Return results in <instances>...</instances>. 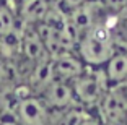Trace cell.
I'll return each instance as SVG.
<instances>
[{"label":"cell","instance_id":"cell-11","mask_svg":"<svg viewBox=\"0 0 127 125\" xmlns=\"http://www.w3.org/2000/svg\"><path fill=\"white\" fill-rule=\"evenodd\" d=\"M106 10L108 11H112L114 15L116 13H121L127 8V0H103Z\"/></svg>","mask_w":127,"mask_h":125},{"label":"cell","instance_id":"cell-5","mask_svg":"<svg viewBox=\"0 0 127 125\" xmlns=\"http://www.w3.org/2000/svg\"><path fill=\"white\" fill-rule=\"evenodd\" d=\"M83 70H85V67H83L82 59H77L70 52H64V54H60L54 60V75H56V80L70 83Z\"/></svg>","mask_w":127,"mask_h":125},{"label":"cell","instance_id":"cell-7","mask_svg":"<svg viewBox=\"0 0 127 125\" xmlns=\"http://www.w3.org/2000/svg\"><path fill=\"white\" fill-rule=\"evenodd\" d=\"M51 10V3L47 0H21V13L23 20L28 23H42Z\"/></svg>","mask_w":127,"mask_h":125},{"label":"cell","instance_id":"cell-13","mask_svg":"<svg viewBox=\"0 0 127 125\" xmlns=\"http://www.w3.org/2000/svg\"><path fill=\"white\" fill-rule=\"evenodd\" d=\"M82 125H106L104 122L101 120V119H93V117H88Z\"/></svg>","mask_w":127,"mask_h":125},{"label":"cell","instance_id":"cell-12","mask_svg":"<svg viewBox=\"0 0 127 125\" xmlns=\"http://www.w3.org/2000/svg\"><path fill=\"white\" fill-rule=\"evenodd\" d=\"M59 2H62V5L68 10V13H70L72 10H75V8L82 7L83 3H86L88 0H59Z\"/></svg>","mask_w":127,"mask_h":125},{"label":"cell","instance_id":"cell-18","mask_svg":"<svg viewBox=\"0 0 127 125\" xmlns=\"http://www.w3.org/2000/svg\"><path fill=\"white\" fill-rule=\"evenodd\" d=\"M47 2H59V0H47Z\"/></svg>","mask_w":127,"mask_h":125},{"label":"cell","instance_id":"cell-10","mask_svg":"<svg viewBox=\"0 0 127 125\" xmlns=\"http://www.w3.org/2000/svg\"><path fill=\"white\" fill-rule=\"evenodd\" d=\"M86 119H88V115H86L82 109L70 107V109L64 110L62 117H60V120H59V125H82Z\"/></svg>","mask_w":127,"mask_h":125},{"label":"cell","instance_id":"cell-14","mask_svg":"<svg viewBox=\"0 0 127 125\" xmlns=\"http://www.w3.org/2000/svg\"><path fill=\"white\" fill-rule=\"evenodd\" d=\"M0 125H18V124H16L15 120H2Z\"/></svg>","mask_w":127,"mask_h":125},{"label":"cell","instance_id":"cell-15","mask_svg":"<svg viewBox=\"0 0 127 125\" xmlns=\"http://www.w3.org/2000/svg\"><path fill=\"white\" fill-rule=\"evenodd\" d=\"M119 86H121V89H122L124 96H126V99H127V83H124V85H119Z\"/></svg>","mask_w":127,"mask_h":125},{"label":"cell","instance_id":"cell-2","mask_svg":"<svg viewBox=\"0 0 127 125\" xmlns=\"http://www.w3.org/2000/svg\"><path fill=\"white\" fill-rule=\"evenodd\" d=\"M75 99L83 106H99L109 85L106 81L103 67L101 68H85L73 81H70Z\"/></svg>","mask_w":127,"mask_h":125},{"label":"cell","instance_id":"cell-4","mask_svg":"<svg viewBox=\"0 0 127 125\" xmlns=\"http://www.w3.org/2000/svg\"><path fill=\"white\" fill-rule=\"evenodd\" d=\"M42 99L46 101L49 109H60V110L70 109V107H73V102H77L72 85L60 80H54L44 89Z\"/></svg>","mask_w":127,"mask_h":125},{"label":"cell","instance_id":"cell-6","mask_svg":"<svg viewBox=\"0 0 127 125\" xmlns=\"http://www.w3.org/2000/svg\"><path fill=\"white\" fill-rule=\"evenodd\" d=\"M109 86H119L127 83V52H116L103 67Z\"/></svg>","mask_w":127,"mask_h":125},{"label":"cell","instance_id":"cell-16","mask_svg":"<svg viewBox=\"0 0 127 125\" xmlns=\"http://www.w3.org/2000/svg\"><path fill=\"white\" fill-rule=\"evenodd\" d=\"M0 50H3V44H2V39H0Z\"/></svg>","mask_w":127,"mask_h":125},{"label":"cell","instance_id":"cell-1","mask_svg":"<svg viewBox=\"0 0 127 125\" xmlns=\"http://www.w3.org/2000/svg\"><path fill=\"white\" fill-rule=\"evenodd\" d=\"M77 47L85 65L91 68H101L116 54V41L109 28L104 25H95L77 41Z\"/></svg>","mask_w":127,"mask_h":125},{"label":"cell","instance_id":"cell-9","mask_svg":"<svg viewBox=\"0 0 127 125\" xmlns=\"http://www.w3.org/2000/svg\"><path fill=\"white\" fill-rule=\"evenodd\" d=\"M13 31H16V18L13 11L5 5H0V39L7 37Z\"/></svg>","mask_w":127,"mask_h":125},{"label":"cell","instance_id":"cell-3","mask_svg":"<svg viewBox=\"0 0 127 125\" xmlns=\"http://www.w3.org/2000/svg\"><path fill=\"white\" fill-rule=\"evenodd\" d=\"M51 109L42 98L30 96L18 101L15 107V122L18 125H49Z\"/></svg>","mask_w":127,"mask_h":125},{"label":"cell","instance_id":"cell-8","mask_svg":"<svg viewBox=\"0 0 127 125\" xmlns=\"http://www.w3.org/2000/svg\"><path fill=\"white\" fill-rule=\"evenodd\" d=\"M21 49L23 54L26 55L30 60H42V54H44V42H42L41 36L37 34V31H31V33L23 34L21 39Z\"/></svg>","mask_w":127,"mask_h":125},{"label":"cell","instance_id":"cell-17","mask_svg":"<svg viewBox=\"0 0 127 125\" xmlns=\"http://www.w3.org/2000/svg\"><path fill=\"white\" fill-rule=\"evenodd\" d=\"M3 120V119H2V106H0V122Z\"/></svg>","mask_w":127,"mask_h":125},{"label":"cell","instance_id":"cell-19","mask_svg":"<svg viewBox=\"0 0 127 125\" xmlns=\"http://www.w3.org/2000/svg\"><path fill=\"white\" fill-rule=\"evenodd\" d=\"M126 125H127V119H126Z\"/></svg>","mask_w":127,"mask_h":125}]
</instances>
